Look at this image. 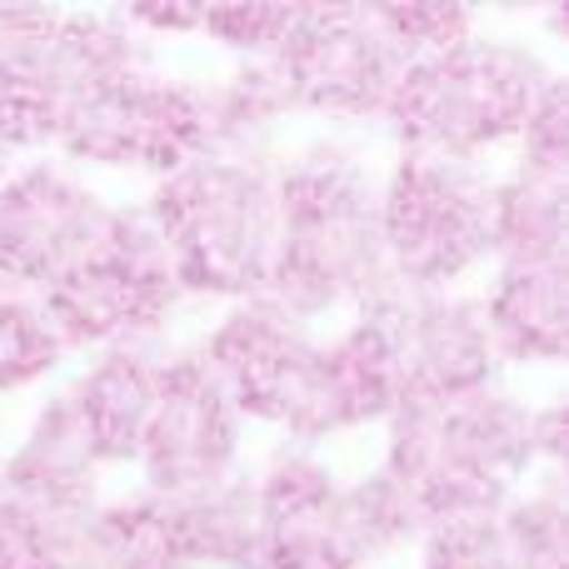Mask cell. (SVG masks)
I'll use <instances>...</instances> for the list:
<instances>
[{"label":"cell","instance_id":"15","mask_svg":"<svg viewBox=\"0 0 569 569\" xmlns=\"http://www.w3.org/2000/svg\"><path fill=\"white\" fill-rule=\"evenodd\" d=\"M160 365H166V355L156 345H110V350L90 355L86 370L66 385L100 470H120V465L136 470L150 405H156Z\"/></svg>","mask_w":569,"mask_h":569},{"label":"cell","instance_id":"16","mask_svg":"<svg viewBox=\"0 0 569 569\" xmlns=\"http://www.w3.org/2000/svg\"><path fill=\"white\" fill-rule=\"evenodd\" d=\"M100 475L106 470L90 455V440L76 420V405H70L66 390H56L30 415L16 450H6L0 490L60 515H90L100 505Z\"/></svg>","mask_w":569,"mask_h":569},{"label":"cell","instance_id":"8","mask_svg":"<svg viewBox=\"0 0 569 569\" xmlns=\"http://www.w3.org/2000/svg\"><path fill=\"white\" fill-rule=\"evenodd\" d=\"M295 116L380 120L405 66L370 6H300L284 46L270 56Z\"/></svg>","mask_w":569,"mask_h":569},{"label":"cell","instance_id":"31","mask_svg":"<svg viewBox=\"0 0 569 569\" xmlns=\"http://www.w3.org/2000/svg\"><path fill=\"white\" fill-rule=\"evenodd\" d=\"M520 166L540 170V176H569V90L565 76L550 80V90L540 96V106L530 110L520 130Z\"/></svg>","mask_w":569,"mask_h":569},{"label":"cell","instance_id":"24","mask_svg":"<svg viewBox=\"0 0 569 569\" xmlns=\"http://www.w3.org/2000/svg\"><path fill=\"white\" fill-rule=\"evenodd\" d=\"M86 515H60L0 490V569H80Z\"/></svg>","mask_w":569,"mask_h":569},{"label":"cell","instance_id":"11","mask_svg":"<svg viewBox=\"0 0 569 569\" xmlns=\"http://www.w3.org/2000/svg\"><path fill=\"white\" fill-rule=\"evenodd\" d=\"M370 310L380 315L385 335H390L405 400H460V395H475L485 385H500L505 360L495 350L480 295L390 290Z\"/></svg>","mask_w":569,"mask_h":569},{"label":"cell","instance_id":"27","mask_svg":"<svg viewBox=\"0 0 569 569\" xmlns=\"http://www.w3.org/2000/svg\"><path fill=\"white\" fill-rule=\"evenodd\" d=\"M66 340L36 295H0V395H20L66 365Z\"/></svg>","mask_w":569,"mask_h":569},{"label":"cell","instance_id":"12","mask_svg":"<svg viewBox=\"0 0 569 569\" xmlns=\"http://www.w3.org/2000/svg\"><path fill=\"white\" fill-rule=\"evenodd\" d=\"M260 510L256 569H365L360 540L345 520V480L305 445L280 440L250 470Z\"/></svg>","mask_w":569,"mask_h":569},{"label":"cell","instance_id":"9","mask_svg":"<svg viewBox=\"0 0 569 569\" xmlns=\"http://www.w3.org/2000/svg\"><path fill=\"white\" fill-rule=\"evenodd\" d=\"M240 445H246V420L220 375L210 370L206 350L190 345L180 355H166L146 440L136 455L140 485L156 495L210 490L240 470Z\"/></svg>","mask_w":569,"mask_h":569},{"label":"cell","instance_id":"19","mask_svg":"<svg viewBox=\"0 0 569 569\" xmlns=\"http://www.w3.org/2000/svg\"><path fill=\"white\" fill-rule=\"evenodd\" d=\"M170 510H176V540L186 569H256L260 510L246 465L210 490L170 495Z\"/></svg>","mask_w":569,"mask_h":569},{"label":"cell","instance_id":"3","mask_svg":"<svg viewBox=\"0 0 569 569\" xmlns=\"http://www.w3.org/2000/svg\"><path fill=\"white\" fill-rule=\"evenodd\" d=\"M560 70L520 36H480L410 60L385 106L380 126L415 156L475 160L515 146Z\"/></svg>","mask_w":569,"mask_h":569},{"label":"cell","instance_id":"23","mask_svg":"<svg viewBox=\"0 0 569 569\" xmlns=\"http://www.w3.org/2000/svg\"><path fill=\"white\" fill-rule=\"evenodd\" d=\"M495 520H500V540H505V555H510V569H569L565 470L540 475L530 490H515Z\"/></svg>","mask_w":569,"mask_h":569},{"label":"cell","instance_id":"34","mask_svg":"<svg viewBox=\"0 0 569 569\" xmlns=\"http://www.w3.org/2000/svg\"><path fill=\"white\" fill-rule=\"evenodd\" d=\"M6 176H10V160H6V156H0V186H6Z\"/></svg>","mask_w":569,"mask_h":569},{"label":"cell","instance_id":"2","mask_svg":"<svg viewBox=\"0 0 569 569\" xmlns=\"http://www.w3.org/2000/svg\"><path fill=\"white\" fill-rule=\"evenodd\" d=\"M276 150H206L166 180H150L140 210L156 226L186 295L226 305L266 295L276 260Z\"/></svg>","mask_w":569,"mask_h":569},{"label":"cell","instance_id":"20","mask_svg":"<svg viewBox=\"0 0 569 569\" xmlns=\"http://www.w3.org/2000/svg\"><path fill=\"white\" fill-rule=\"evenodd\" d=\"M86 569H186L170 495L130 490L86 515Z\"/></svg>","mask_w":569,"mask_h":569},{"label":"cell","instance_id":"21","mask_svg":"<svg viewBox=\"0 0 569 569\" xmlns=\"http://www.w3.org/2000/svg\"><path fill=\"white\" fill-rule=\"evenodd\" d=\"M565 186L569 176H540L515 166L495 180L490 200V260H565Z\"/></svg>","mask_w":569,"mask_h":569},{"label":"cell","instance_id":"7","mask_svg":"<svg viewBox=\"0 0 569 569\" xmlns=\"http://www.w3.org/2000/svg\"><path fill=\"white\" fill-rule=\"evenodd\" d=\"M210 150V106L206 86L166 70H140L130 80L76 100L60 120L56 156L66 166L136 170L166 180Z\"/></svg>","mask_w":569,"mask_h":569},{"label":"cell","instance_id":"36","mask_svg":"<svg viewBox=\"0 0 569 569\" xmlns=\"http://www.w3.org/2000/svg\"><path fill=\"white\" fill-rule=\"evenodd\" d=\"M80 569H86V565H80Z\"/></svg>","mask_w":569,"mask_h":569},{"label":"cell","instance_id":"13","mask_svg":"<svg viewBox=\"0 0 569 569\" xmlns=\"http://www.w3.org/2000/svg\"><path fill=\"white\" fill-rule=\"evenodd\" d=\"M315 345L320 335L305 320L280 310L270 295H250V300L226 305V315L200 340V350H206L210 370L220 375L226 395L236 400L240 420L276 425L284 435L300 410Z\"/></svg>","mask_w":569,"mask_h":569},{"label":"cell","instance_id":"25","mask_svg":"<svg viewBox=\"0 0 569 569\" xmlns=\"http://www.w3.org/2000/svg\"><path fill=\"white\" fill-rule=\"evenodd\" d=\"M345 520H350L355 540H360L370 565L380 560V555H395V550H405V545H415L425 535V525H430L420 515V505L410 500V490L385 470H370L345 485Z\"/></svg>","mask_w":569,"mask_h":569},{"label":"cell","instance_id":"14","mask_svg":"<svg viewBox=\"0 0 569 569\" xmlns=\"http://www.w3.org/2000/svg\"><path fill=\"white\" fill-rule=\"evenodd\" d=\"M400 370H395V350L385 320L375 310L350 315L345 330L315 345L310 380H305L300 410H295L284 440L315 450L320 440L345 430H365V425H385L400 410Z\"/></svg>","mask_w":569,"mask_h":569},{"label":"cell","instance_id":"29","mask_svg":"<svg viewBox=\"0 0 569 569\" xmlns=\"http://www.w3.org/2000/svg\"><path fill=\"white\" fill-rule=\"evenodd\" d=\"M415 550H420V569H510L495 515L430 520L425 535L415 540Z\"/></svg>","mask_w":569,"mask_h":569},{"label":"cell","instance_id":"30","mask_svg":"<svg viewBox=\"0 0 569 569\" xmlns=\"http://www.w3.org/2000/svg\"><path fill=\"white\" fill-rule=\"evenodd\" d=\"M300 6H200L196 36L226 46L236 60H270L284 46Z\"/></svg>","mask_w":569,"mask_h":569},{"label":"cell","instance_id":"10","mask_svg":"<svg viewBox=\"0 0 569 569\" xmlns=\"http://www.w3.org/2000/svg\"><path fill=\"white\" fill-rule=\"evenodd\" d=\"M110 200L76 166L36 156L0 186V295H46L100 240Z\"/></svg>","mask_w":569,"mask_h":569},{"label":"cell","instance_id":"4","mask_svg":"<svg viewBox=\"0 0 569 569\" xmlns=\"http://www.w3.org/2000/svg\"><path fill=\"white\" fill-rule=\"evenodd\" d=\"M380 470L410 490L425 520L500 515L530 465V405L505 385L460 400H405L385 420Z\"/></svg>","mask_w":569,"mask_h":569},{"label":"cell","instance_id":"32","mask_svg":"<svg viewBox=\"0 0 569 569\" xmlns=\"http://www.w3.org/2000/svg\"><path fill=\"white\" fill-rule=\"evenodd\" d=\"M60 10L56 6H0V66L36 60L40 46L50 40Z\"/></svg>","mask_w":569,"mask_h":569},{"label":"cell","instance_id":"26","mask_svg":"<svg viewBox=\"0 0 569 569\" xmlns=\"http://www.w3.org/2000/svg\"><path fill=\"white\" fill-rule=\"evenodd\" d=\"M60 120H66V106L36 60L0 66V156H50Z\"/></svg>","mask_w":569,"mask_h":569},{"label":"cell","instance_id":"5","mask_svg":"<svg viewBox=\"0 0 569 569\" xmlns=\"http://www.w3.org/2000/svg\"><path fill=\"white\" fill-rule=\"evenodd\" d=\"M495 176L475 160L400 150L380 176V246L390 280L410 295L455 290L490 266Z\"/></svg>","mask_w":569,"mask_h":569},{"label":"cell","instance_id":"6","mask_svg":"<svg viewBox=\"0 0 569 569\" xmlns=\"http://www.w3.org/2000/svg\"><path fill=\"white\" fill-rule=\"evenodd\" d=\"M66 350L150 345L180 310L186 290L140 206H110L100 240L46 295H36Z\"/></svg>","mask_w":569,"mask_h":569},{"label":"cell","instance_id":"33","mask_svg":"<svg viewBox=\"0 0 569 569\" xmlns=\"http://www.w3.org/2000/svg\"><path fill=\"white\" fill-rule=\"evenodd\" d=\"M530 465L535 475L565 470V400L530 405Z\"/></svg>","mask_w":569,"mask_h":569},{"label":"cell","instance_id":"22","mask_svg":"<svg viewBox=\"0 0 569 569\" xmlns=\"http://www.w3.org/2000/svg\"><path fill=\"white\" fill-rule=\"evenodd\" d=\"M206 106L210 150H230V156H270V140L295 116L276 60H236L226 76L206 86Z\"/></svg>","mask_w":569,"mask_h":569},{"label":"cell","instance_id":"17","mask_svg":"<svg viewBox=\"0 0 569 569\" xmlns=\"http://www.w3.org/2000/svg\"><path fill=\"white\" fill-rule=\"evenodd\" d=\"M40 76L60 96V106L96 96V90L156 70V40L140 36L126 10H60L50 40L36 56Z\"/></svg>","mask_w":569,"mask_h":569},{"label":"cell","instance_id":"35","mask_svg":"<svg viewBox=\"0 0 569 569\" xmlns=\"http://www.w3.org/2000/svg\"><path fill=\"white\" fill-rule=\"evenodd\" d=\"M0 465H6V450H0Z\"/></svg>","mask_w":569,"mask_h":569},{"label":"cell","instance_id":"1","mask_svg":"<svg viewBox=\"0 0 569 569\" xmlns=\"http://www.w3.org/2000/svg\"><path fill=\"white\" fill-rule=\"evenodd\" d=\"M400 284L380 246V176L335 136L305 140L276 170V260L266 295L295 320L360 315Z\"/></svg>","mask_w":569,"mask_h":569},{"label":"cell","instance_id":"18","mask_svg":"<svg viewBox=\"0 0 569 569\" xmlns=\"http://www.w3.org/2000/svg\"><path fill=\"white\" fill-rule=\"evenodd\" d=\"M569 280L565 260H520L495 266L480 305L495 350L515 365H560L569 340Z\"/></svg>","mask_w":569,"mask_h":569},{"label":"cell","instance_id":"28","mask_svg":"<svg viewBox=\"0 0 569 569\" xmlns=\"http://www.w3.org/2000/svg\"><path fill=\"white\" fill-rule=\"evenodd\" d=\"M375 20L385 26V36L400 46L405 60H425L440 56V50L460 46L480 30L470 6H455V0H395V6H370Z\"/></svg>","mask_w":569,"mask_h":569}]
</instances>
